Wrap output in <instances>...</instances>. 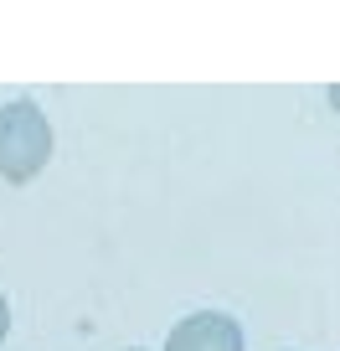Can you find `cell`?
<instances>
[{
	"instance_id": "obj_1",
	"label": "cell",
	"mask_w": 340,
	"mask_h": 351,
	"mask_svg": "<svg viewBox=\"0 0 340 351\" xmlns=\"http://www.w3.org/2000/svg\"><path fill=\"white\" fill-rule=\"evenodd\" d=\"M47 160H52V124L42 104L11 99L0 109V181L26 186L31 176L47 171Z\"/></svg>"
},
{
	"instance_id": "obj_2",
	"label": "cell",
	"mask_w": 340,
	"mask_h": 351,
	"mask_svg": "<svg viewBox=\"0 0 340 351\" xmlns=\"http://www.w3.org/2000/svg\"><path fill=\"white\" fill-rule=\"evenodd\" d=\"M165 351H242V326L222 310H196L170 326Z\"/></svg>"
},
{
	"instance_id": "obj_3",
	"label": "cell",
	"mask_w": 340,
	"mask_h": 351,
	"mask_svg": "<svg viewBox=\"0 0 340 351\" xmlns=\"http://www.w3.org/2000/svg\"><path fill=\"white\" fill-rule=\"evenodd\" d=\"M11 336V305H5V295H0V341Z\"/></svg>"
},
{
	"instance_id": "obj_4",
	"label": "cell",
	"mask_w": 340,
	"mask_h": 351,
	"mask_svg": "<svg viewBox=\"0 0 340 351\" xmlns=\"http://www.w3.org/2000/svg\"><path fill=\"white\" fill-rule=\"evenodd\" d=\"M129 351H144V346H129Z\"/></svg>"
}]
</instances>
